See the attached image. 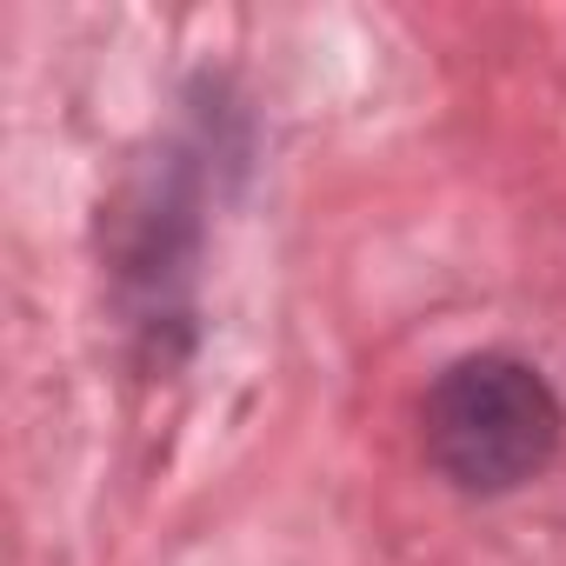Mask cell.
<instances>
[{
    "mask_svg": "<svg viewBox=\"0 0 566 566\" xmlns=\"http://www.w3.org/2000/svg\"><path fill=\"white\" fill-rule=\"evenodd\" d=\"M427 460L460 493H513L559 453L566 413L539 367L513 354H467L427 394Z\"/></svg>",
    "mask_w": 566,
    "mask_h": 566,
    "instance_id": "cell-1",
    "label": "cell"
}]
</instances>
